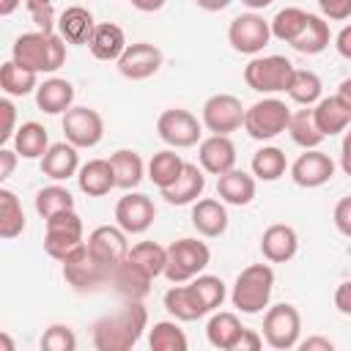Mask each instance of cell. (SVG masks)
I'll list each match as a JSON object with an SVG mask.
<instances>
[{
	"label": "cell",
	"mask_w": 351,
	"mask_h": 351,
	"mask_svg": "<svg viewBox=\"0 0 351 351\" xmlns=\"http://www.w3.org/2000/svg\"><path fill=\"white\" fill-rule=\"evenodd\" d=\"M145 324H148L145 307L140 302H126V307L93 324V346L96 351H129L143 337Z\"/></svg>",
	"instance_id": "obj_1"
},
{
	"label": "cell",
	"mask_w": 351,
	"mask_h": 351,
	"mask_svg": "<svg viewBox=\"0 0 351 351\" xmlns=\"http://www.w3.org/2000/svg\"><path fill=\"white\" fill-rule=\"evenodd\" d=\"M14 60L30 71H58L66 60V44H63V36H55V33H44V30H36V33H22L16 41H14Z\"/></svg>",
	"instance_id": "obj_2"
},
{
	"label": "cell",
	"mask_w": 351,
	"mask_h": 351,
	"mask_svg": "<svg viewBox=\"0 0 351 351\" xmlns=\"http://www.w3.org/2000/svg\"><path fill=\"white\" fill-rule=\"evenodd\" d=\"M271 288H274V271L266 263H252L247 266L233 285V307H239L247 315L261 313L269 299H271Z\"/></svg>",
	"instance_id": "obj_3"
},
{
	"label": "cell",
	"mask_w": 351,
	"mask_h": 351,
	"mask_svg": "<svg viewBox=\"0 0 351 351\" xmlns=\"http://www.w3.org/2000/svg\"><path fill=\"white\" fill-rule=\"evenodd\" d=\"M211 261V252L203 241L197 239H178L167 247V263H165V277L170 282H186L197 277Z\"/></svg>",
	"instance_id": "obj_4"
},
{
	"label": "cell",
	"mask_w": 351,
	"mask_h": 351,
	"mask_svg": "<svg viewBox=\"0 0 351 351\" xmlns=\"http://www.w3.org/2000/svg\"><path fill=\"white\" fill-rule=\"evenodd\" d=\"M293 63L282 55H269V58H255L247 63L244 69V80L252 90L258 93H277V90H288L291 80H293Z\"/></svg>",
	"instance_id": "obj_5"
},
{
	"label": "cell",
	"mask_w": 351,
	"mask_h": 351,
	"mask_svg": "<svg viewBox=\"0 0 351 351\" xmlns=\"http://www.w3.org/2000/svg\"><path fill=\"white\" fill-rule=\"evenodd\" d=\"M288 121H291V110L280 99L255 101L244 112V129H247V134L252 140H271V137H277L280 132L288 129Z\"/></svg>",
	"instance_id": "obj_6"
},
{
	"label": "cell",
	"mask_w": 351,
	"mask_h": 351,
	"mask_svg": "<svg viewBox=\"0 0 351 351\" xmlns=\"http://www.w3.org/2000/svg\"><path fill=\"white\" fill-rule=\"evenodd\" d=\"M110 271L112 266H104L101 261H96L88 252V241L82 247H77L66 261H63V277L69 285H74L77 291H93L104 282H110Z\"/></svg>",
	"instance_id": "obj_7"
},
{
	"label": "cell",
	"mask_w": 351,
	"mask_h": 351,
	"mask_svg": "<svg viewBox=\"0 0 351 351\" xmlns=\"http://www.w3.org/2000/svg\"><path fill=\"white\" fill-rule=\"evenodd\" d=\"M299 332H302V315L293 304H274L269 307L266 318H263V340L277 348V351H288L299 343Z\"/></svg>",
	"instance_id": "obj_8"
},
{
	"label": "cell",
	"mask_w": 351,
	"mask_h": 351,
	"mask_svg": "<svg viewBox=\"0 0 351 351\" xmlns=\"http://www.w3.org/2000/svg\"><path fill=\"white\" fill-rule=\"evenodd\" d=\"M269 38H271V25L258 14H241L228 27V41L241 55L261 52L269 44Z\"/></svg>",
	"instance_id": "obj_9"
},
{
	"label": "cell",
	"mask_w": 351,
	"mask_h": 351,
	"mask_svg": "<svg viewBox=\"0 0 351 351\" xmlns=\"http://www.w3.org/2000/svg\"><path fill=\"white\" fill-rule=\"evenodd\" d=\"M244 107L230 93H217L203 104V123L214 134H230L244 123Z\"/></svg>",
	"instance_id": "obj_10"
},
{
	"label": "cell",
	"mask_w": 351,
	"mask_h": 351,
	"mask_svg": "<svg viewBox=\"0 0 351 351\" xmlns=\"http://www.w3.org/2000/svg\"><path fill=\"white\" fill-rule=\"evenodd\" d=\"M63 134L77 148H90L104 134V121L90 107H71L63 115Z\"/></svg>",
	"instance_id": "obj_11"
},
{
	"label": "cell",
	"mask_w": 351,
	"mask_h": 351,
	"mask_svg": "<svg viewBox=\"0 0 351 351\" xmlns=\"http://www.w3.org/2000/svg\"><path fill=\"white\" fill-rule=\"evenodd\" d=\"M156 132L173 148H189V145H195L200 140V123H197V118L189 110H178V107L165 110L159 115Z\"/></svg>",
	"instance_id": "obj_12"
},
{
	"label": "cell",
	"mask_w": 351,
	"mask_h": 351,
	"mask_svg": "<svg viewBox=\"0 0 351 351\" xmlns=\"http://www.w3.org/2000/svg\"><path fill=\"white\" fill-rule=\"evenodd\" d=\"M88 252L101 261L104 266H115L123 258H129V241H126V230L115 228V225H99L90 236H88Z\"/></svg>",
	"instance_id": "obj_13"
},
{
	"label": "cell",
	"mask_w": 351,
	"mask_h": 351,
	"mask_svg": "<svg viewBox=\"0 0 351 351\" xmlns=\"http://www.w3.org/2000/svg\"><path fill=\"white\" fill-rule=\"evenodd\" d=\"M159 66H162V52H159V47H154L148 41L129 44L123 49V55L118 58V71L126 80H145V77L156 74Z\"/></svg>",
	"instance_id": "obj_14"
},
{
	"label": "cell",
	"mask_w": 351,
	"mask_h": 351,
	"mask_svg": "<svg viewBox=\"0 0 351 351\" xmlns=\"http://www.w3.org/2000/svg\"><path fill=\"white\" fill-rule=\"evenodd\" d=\"M156 217V208L151 203L148 195H140V192H129L118 200L115 206V222L118 228H123L126 233H143L151 228Z\"/></svg>",
	"instance_id": "obj_15"
},
{
	"label": "cell",
	"mask_w": 351,
	"mask_h": 351,
	"mask_svg": "<svg viewBox=\"0 0 351 351\" xmlns=\"http://www.w3.org/2000/svg\"><path fill=\"white\" fill-rule=\"evenodd\" d=\"M151 274L140 266V263H134L132 258H123L121 263H115L112 266V271H110V285L126 299V302H140L148 291H151Z\"/></svg>",
	"instance_id": "obj_16"
},
{
	"label": "cell",
	"mask_w": 351,
	"mask_h": 351,
	"mask_svg": "<svg viewBox=\"0 0 351 351\" xmlns=\"http://www.w3.org/2000/svg\"><path fill=\"white\" fill-rule=\"evenodd\" d=\"M332 176H335V162H332L326 154L315 151V148H304V154L291 165V178H293L299 186H304V189L321 186V184H326Z\"/></svg>",
	"instance_id": "obj_17"
},
{
	"label": "cell",
	"mask_w": 351,
	"mask_h": 351,
	"mask_svg": "<svg viewBox=\"0 0 351 351\" xmlns=\"http://www.w3.org/2000/svg\"><path fill=\"white\" fill-rule=\"evenodd\" d=\"M200 167L211 176H222L236 165V145L228 134H211L200 143Z\"/></svg>",
	"instance_id": "obj_18"
},
{
	"label": "cell",
	"mask_w": 351,
	"mask_h": 351,
	"mask_svg": "<svg viewBox=\"0 0 351 351\" xmlns=\"http://www.w3.org/2000/svg\"><path fill=\"white\" fill-rule=\"evenodd\" d=\"M296 247H299V239H296V230L291 225H269L261 236V252L266 261L271 263H285L296 255Z\"/></svg>",
	"instance_id": "obj_19"
},
{
	"label": "cell",
	"mask_w": 351,
	"mask_h": 351,
	"mask_svg": "<svg viewBox=\"0 0 351 351\" xmlns=\"http://www.w3.org/2000/svg\"><path fill=\"white\" fill-rule=\"evenodd\" d=\"M165 307L178 321H197V318H203L208 313V307L203 304V299L195 291V285H181V282H176L165 293Z\"/></svg>",
	"instance_id": "obj_20"
},
{
	"label": "cell",
	"mask_w": 351,
	"mask_h": 351,
	"mask_svg": "<svg viewBox=\"0 0 351 351\" xmlns=\"http://www.w3.org/2000/svg\"><path fill=\"white\" fill-rule=\"evenodd\" d=\"M203 189H206V176H203V170L197 167V165H184V170H181V176L176 178V184L173 186H167V189H159L162 192V197L167 200V203H173V206H186V203H192V200H197L200 195H203Z\"/></svg>",
	"instance_id": "obj_21"
},
{
	"label": "cell",
	"mask_w": 351,
	"mask_h": 351,
	"mask_svg": "<svg viewBox=\"0 0 351 351\" xmlns=\"http://www.w3.org/2000/svg\"><path fill=\"white\" fill-rule=\"evenodd\" d=\"M71 101H74V88H71L69 80L52 77V80H44L36 88V104L47 115H58V112L71 110Z\"/></svg>",
	"instance_id": "obj_22"
},
{
	"label": "cell",
	"mask_w": 351,
	"mask_h": 351,
	"mask_svg": "<svg viewBox=\"0 0 351 351\" xmlns=\"http://www.w3.org/2000/svg\"><path fill=\"white\" fill-rule=\"evenodd\" d=\"M96 30V22H93V14L82 5H71L60 14L58 19V33L63 36V41L69 44H88L90 36Z\"/></svg>",
	"instance_id": "obj_23"
},
{
	"label": "cell",
	"mask_w": 351,
	"mask_h": 351,
	"mask_svg": "<svg viewBox=\"0 0 351 351\" xmlns=\"http://www.w3.org/2000/svg\"><path fill=\"white\" fill-rule=\"evenodd\" d=\"M88 49H90V55L96 60H118L123 55V49H126V36H123V30L118 25L101 22V25H96V30L90 36Z\"/></svg>",
	"instance_id": "obj_24"
},
{
	"label": "cell",
	"mask_w": 351,
	"mask_h": 351,
	"mask_svg": "<svg viewBox=\"0 0 351 351\" xmlns=\"http://www.w3.org/2000/svg\"><path fill=\"white\" fill-rule=\"evenodd\" d=\"M80 189L90 197H101L107 195L112 186H115V173H112V165L110 159H90L88 165L80 167Z\"/></svg>",
	"instance_id": "obj_25"
},
{
	"label": "cell",
	"mask_w": 351,
	"mask_h": 351,
	"mask_svg": "<svg viewBox=\"0 0 351 351\" xmlns=\"http://www.w3.org/2000/svg\"><path fill=\"white\" fill-rule=\"evenodd\" d=\"M80 167V159H77V145L71 143H55L49 145V151L41 156V170L44 176L55 178V181H63L69 176H74Z\"/></svg>",
	"instance_id": "obj_26"
},
{
	"label": "cell",
	"mask_w": 351,
	"mask_h": 351,
	"mask_svg": "<svg viewBox=\"0 0 351 351\" xmlns=\"http://www.w3.org/2000/svg\"><path fill=\"white\" fill-rule=\"evenodd\" d=\"M217 195L225 200V203H233V206H247L252 197H255V178L244 170H228L219 176L217 181Z\"/></svg>",
	"instance_id": "obj_27"
},
{
	"label": "cell",
	"mask_w": 351,
	"mask_h": 351,
	"mask_svg": "<svg viewBox=\"0 0 351 351\" xmlns=\"http://www.w3.org/2000/svg\"><path fill=\"white\" fill-rule=\"evenodd\" d=\"M192 225L197 228V233L214 239V236H222L225 228H228V211L219 200L214 197H206V200H197L195 208H192Z\"/></svg>",
	"instance_id": "obj_28"
},
{
	"label": "cell",
	"mask_w": 351,
	"mask_h": 351,
	"mask_svg": "<svg viewBox=\"0 0 351 351\" xmlns=\"http://www.w3.org/2000/svg\"><path fill=\"white\" fill-rule=\"evenodd\" d=\"M313 115H315V123H318V129L324 132V137H332V134L343 132V129L348 126V121H351V112H348V107L340 101V96L318 99Z\"/></svg>",
	"instance_id": "obj_29"
},
{
	"label": "cell",
	"mask_w": 351,
	"mask_h": 351,
	"mask_svg": "<svg viewBox=\"0 0 351 351\" xmlns=\"http://www.w3.org/2000/svg\"><path fill=\"white\" fill-rule=\"evenodd\" d=\"M14 148H16V154L25 156V159H38V156H44V154L49 151L47 129H44L41 123H36V121L22 123V126L16 129V134H14Z\"/></svg>",
	"instance_id": "obj_30"
},
{
	"label": "cell",
	"mask_w": 351,
	"mask_h": 351,
	"mask_svg": "<svg viewBox=\"0 0 351 351\" xmlns=\"http://www.w3.org/2000/svg\"><path fill=\"white\" fill-rule=\"evenodd\" d=\"M241 332H244V326L233 313H217V315H211V321L206 326L208 343L219 351H230Z\"/></svg>",
	"instance_id": "obj_31"
},
{
	"label": "cell",
	"mask_w": 351,
	"mask_h": 351,
	"mask_svg": "<svg viewBox=\"0 0 351 351\" xmlns=\"http://www.w3.org/2000/svg\"><path fill=\"white\" fill-rule=\"evenodd\" d=\"M326 44H329V25H326L321 16L310 14L304 30L293 38L291 47H293L296 52H302V55H318V52L326 49Z\"/></svg>",
	"instance_id": "obj_32"
},
{
	"label": "cell",
	"mask_w": 351,
	"mask_h": 351,
	"mask_svg": "<svg viewBox=\"0 0 351 351\" xmlns=\"http://www.w3.org/2000/svg\"><path fill=\"white\" fill-rule=\"evenodd\" d=\"M184 165H186V162H184L176 151H159V154H154L151 162H148V176H151V181H154L159 189H167V186H173L176 178L181 176Z\"/></svg>",
	"instance_id": "obj_33"
},
{
	"label": "cell",
	"mask_w": 351,
	"mask_h": 351,
	"mask_svg": "<svg viewBox=\"0 0 351 351\" xmlns=\"http://www.w3.org/2000/svg\"><path fill=\"white\" fill-rule=\"evenodd\" d=\"M0 88L8 93V96H27L30 90H36V71L19 66L14 58L8 63L0 66Z\"/></svg>",
	"instance_id": "obj_34"
},
{
	"label": "cell",
	"mask_w": 351,
	"mask_h": 351,
	"mask_svg": "<svg viewBox=\"0 0 351 351\" xmlns=\"http://www.w3.org/2000/svg\"><path fill=\"white\" fill-rule=\"evenodd\" d=\"M110 165H112V173H115V186L121 189H132L143 181V159L140 154L134 151H115L110 156Z\"/></svg>",
	"instance_id": "obj_35"
},
{
	"label": "cell",
	"mask_w": 351,
	"mask_h": 351,
	"mask_svg": "<svg viewBox=\"0 0 351 351\" xmlns=\"http://www.w3.org/2000/svg\"><path fill=\"white\" fill-rule=\"evenodd\" d=\"M288 132H291V140H293L296 145H302V148H318V145H321V140H324V132L318 129L313 110L291 112Z\"/></svg>",
	"instance_id": "obj_36"
},
{
	"label": "cell",
	"mask_w": 351,
	"mask_h": 351,
	"mask_svg": "<svg viewBox=\"0 0 351 351\" xmlns=\"http://www.w3.org/2000/svg\"><path fill=\"white\" fill-rule=\"evenodd\" d=\"M25 230V211L11 189H0V236L16 239Z\"/></svg>",
	"instance_id": "obj_37"
},
{
	"label": "cell",
	"mask_w": 351,
	"mask_h": 351,
	"mask_svg": "<svg viewBox=\"0 0 351 351\" xmlns=\"http://www.w3.org/2000/svg\"><path fill=\"white\" fill-rule=\"evenodd\" d=\"M307 11H302V8H282V11H277V16L269 22L271 25V36H277L280 41H285V44H293V38L304 30V25H307Z\"/></svg>",
	"instance_id": "obj_38"
},
{
	"label": "cell",
	"mask_w": 351,
	"mask_h": 351,
	"mask_svg": "<svg viewBox=\"0 0 351 351\" xmlns=\"http://www.w3.org/2000/svg\"><path fill=\"white\" fill-rule=\"evenodd\" d=\"M285 167H288L285 154L274 145H266L252 156V176H258L261 181H277L285 173Z\"/></svg>",
	"instance_id": "obj_39"
},
{
	"label": "cell",
	"mask_w": 351,
	"mask_h": 351,
	"mask_svg": "<svg viewBox=\"0 0 351 351\" xmlns=\"http://www.w3.org/2000/svg\"><path fill=\"white\" fill-rule=\"evenodd\" d=\"M129 258L134 263H140L151 277L165 274V263H167V247H159L156 241H140L129 250Z\"/></svg>",
	"instance_id": "obj_40"
},
{
	"label": "cell",
	"mask_w": 351,
	"mask_h": 351,
	"mask_svg": "<svg viewBox=\"0 0 351 351\" xmlns=\"http://www.w3.org/2000/svg\"><path fill=\"white\" fill-rule=\"evenodd\" d=\"M151 351H186V335L173 321H159L148 337Z\"/></svg>",
	"instance_id": "obj_41"
},
{
	"label": "cell",
	"mask_w": 351,
	"mask_h": 351,
	"mask_svg": "<svg viewBox=\"0 0 351 351\" xmlns=\"http://www.w3.org/2000/svg\"><path fill=\"white\" fill-rule=\"evenodd\" d=\"M69 208H74V197H71L69 189H63V186H44V189H38V195H36V211L44 219H49L52 214L69 211Z\"/></svg>",
	"instance_id": "obj_42"
},
{
	"label": "cell",
	"mask_w": 351,
	"mask_h": 351,
	"mask_svg": "<svg viewBox=\"0 0 351 351\" xmlns=\"http://www.w3.org/2000/svg\"><path fill=\"white\" fill-rule=\"evenodd\" d=\"M288 96L299 104H313L321 99V80L318 74L313 71H304V69H296L293 71V80L288 85Z\"/></svg>",
	"instance_id": "obj_43"
},
{
	"label": "cell",
	"mask_w": 351,
	"mask_h": 351,
	"mask_svg": "<svg viewBox=\"0 0 351 351\" xmlns=\"http://www.w3.org/2000/svg\"><path fill=\"white\" fill-rule=\"evenodd\" d=\"M85 241H82V233H74V230H47V236H44V250H47V255L49 258H55V261H66L77 247H82Z\"/></svg>",
	"instance_id": "obj_44"
},
{
	"label": "cell",
	"mask_w": 351,
	"mask_h": 351,
	"mask_svg": "<svg viewBox=\"0 0 351 351\" xmlns=\"http://www.w3.org/2000/svg\"><path fill=\"white\" fill-rule=\"evenodd\" d=\"M192 285H195V291L200 293V299H203V304L208 307V313L222 304V299H225V282H222L219 277L203 274V277H197Z\"/></svg>",
	"instance_id": "obj_45"
},
{
	"label": "cell",
	"mask_w": 351,
	"mask_h": 351,
	"mask_svg": "<svg viewBox=\"0 0 351 351\" xmlns=\"http://www.w3.org/2000/svg\"><path fill=\"white\" fill-rule=\"evenodd\" d=\"M77 348V337L69 326H49L44 335H41V351H74Z\"/></svg>",
	"instance_id": "obj_46"
},
{
	"label": "cell",
	"mask_w": 351,
	"mask_h": 351,
	"mask_svg": "<svg viewBox=\"0 0 351 351\" xmlns=\"http://www.w3.org/2000/svg\"><path fill=\"white\" fill-rule=\"evenodd\" d=\"M27 14L33 16V22L38 25V30L52 33L55 27V14H52V0H25Z\"/></svg>",
	"instance_id": "obj_47"
},
{
	"label": "cell",
	"mask_w": 351,
	"mask_h": 351,
	"mask_svg": "<svg viewBox=\"0 0 351 351\" xmlns=\"http://www.w3.org/2000/svg\"><path fill=\"white\" fill-rule=\"evenodd\" d=\"M14 121H16L14 104L8 99H0V145L14 137Z\"/></svg>",
	"instance_id": "obj_48"
},
{
	"label": "cell",
	"mask_w": 351,
	"mask_h": 351,
	"mask_svg": "<svg viewBox=\"0 0 351 351\" xmlns=\"http://www.w3.org/2000/svg\"><path fill=\"white\" fill-rule=\"evenodd\" d=\"M335 225H337V230L343 236L351 239V195L337 200V206H335Z\"/></svg>",
	"instance_id": "obj_49"
},
{
	"label": "cell",
	"mask_w": 351,
	"mask_h": 351,
	"mask_svg": "<svg viewBox=\"0 0 351 351\" xmlns=\"http://www.w3.org/2000/svg\"><path fill=\"white\" fill-rule=\"evenodd\" d=\"M324 16L340 22V19H348L351 16V0H318Z\"/></svg>",
	"instance_id": "obj_50"
},
{
	"label": "cell",
	"mask_w": 351,
	"mask_h": 351,
	"mask_svg": "<svg viewBox=\"0 0 351 351\" xmlns=\"http://www.w3.org/2000/svg\"><path fill=\"white\" fill-rule=\"evenodd\" d=\"M261 335L258 332H252V329H244L241 335H239V340L233 343V348L230 351H258L261 348Z\"/></svg>",
	"instance_id": "obj_51"
},
{
	"label": "cell",
	"mask_w": 351,
	"mask_h": 351,
	"mask_svg": "<svg viewBox=\"0 0 351 351\" xmlns=\"http://www.w3.org/2000/svg\"><path fill=\"white\" fill-rule=\"evenodd\" d=\"M335 307L343 315H351V280H346L343 285H337V291H335Z\"/></svg>",
	"instance_id": "obj_52"
},
{
	"label": "cell",
	"mask_w": 351,
	"mask_h": 351,
	"mask_svg": "<svg viewBox=\"0 0 351 351\" xmlns=\"http://www.w3.org/2000/svg\"><path fill=\"white\" fill-rule=\"evenodd\" d=\"M16 167V151L0 148V181H5Z\"/></svg>",
	"instance_id": "obj_53"
},
{
	"label": "cell",
	"mask_w": 351,
	"mask_h": 351,
	"mask_svg": "<svg viewBox=\"0 0 351 351\" xmlns=\"http://www.w3.org/2000/svg\"><path fill=\"white\" fill-rule=\"evenodd\" d=\"M335 47H337V52H340L343 58H348V60H351V25H346V27L337 33Z\"/></svg>",
	"instance_id": "obj_54"
},
{
	"label": "cell",
	"mask_w": 351,
	"mask_h": 351,
	"mask_svg": "<svg viewBox=\"0 0 351 351\" xmlns=\"http://www.w3.org/2000/svg\"><path fill=\"white\" fill-rule=\"evenodd\" d=\"M332 348H335V343L329 337H307L302 343V351H332Z\"/></svg>",
	"instance_id": "obj_55"
},
{
	"label": "cell",
	"mask_w": 351,
	"mask_h": 351,
	"mask_svg": "<svg viewBox=\"0 0 351 351\" xmlns=\"http://www.w3.org/2000/svg\"><path fill=\"white\" fill-rule=\"evenodd\" d=\"M340 165H343L346 176H351V132H346V137H343V148H340Z\"/></svg>",
	"instance_id": "obj_56"
},
{
	"label": "cell",
	"mask_w": 351,
	"mask_h": 351,
	"mask_svg": "<svg viewBox=\"0 0 351 351\" xmlns=\"http://www.w3.org/2000/svg\"><path fill=\"white\" fill-rule=\"evenodd\" d=\"M137 11H145V14H151V11H159L162 5H165V0H129Z\"/></svg>",
	"instance_id": "obj_57"
},
{
	"label": "cell",
	"mask_w": 351,
	"mask_h": 351,
	"mask_svg": "<svg viewBox=\"0 0 351 351\" xmlns=\"http://www.w3.org/2000/svg\"><path fill=\"white\" fill-rule=\"evenodd\" d=\"M203 11H222V8H228L233 0H195Z\"/></svg>",
	"instance_id": "obj_58"
},
{
	"label": "cell",
	"mask_w": 351,
	"mask_h": 351,
	"mask_svg": "<svg viewBox=\"0 0 351 351\" xmlns=\"http://www.w3.org/2000/svg\"><path fill=\"white\" fill-rule=\"evenodd\" d=\"M337 96H340V101H343V104L348 107V112H351V77L340 82V88H337Z\"/></svg>",
	"instance_id": "obj_59"
},
{
	"label": "cell",
	"mask_w": 351,
	"mask_h": 351,
	"mask_svg": "<svg viewBox=\"0 0 351 351\" xmlns=\"http://www.w3.org/2000/svg\"><path fill=\"white\" fill-rule=\"evenodd\" d=\"M16 5H19V0H0V16L14 14V11H16Z\"/></svg>",
	"instance_id": "obj_60"
},
{
	"label": "cell",
	"mask_w": 351,
	"mask_h": 351,
	"mask_svg": "<svg viewBox=\"0 0 351 351\" xmlns=\"http://www.w3.org/2000/svg\"><path fill=\"white\" fill-rule=\"evenodd\" d=\"M244 5H250V8H266V5H271L274 0H241Z\"/></svg>",
	"instance_id": "obj_61"
},
{
	"label": "cell",
	"mask_w": 351,
	"mask_h": 351,
	"mask_svg": "<svg viewBox=\"0 0 351 351\" xmlns=\"http://www.w3.org/2000/svg\"><path fill=\"white\" fill-rule=\"evenodd\" d=\"M0 351H14V343H11V337L5 332L0 335Z\"/></svg>",
	"instance_id": "obj_62"
}]
</instances>
